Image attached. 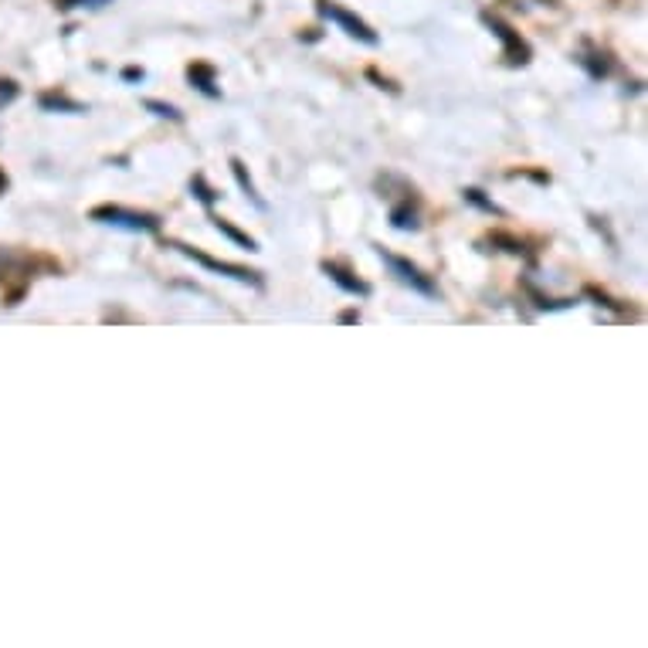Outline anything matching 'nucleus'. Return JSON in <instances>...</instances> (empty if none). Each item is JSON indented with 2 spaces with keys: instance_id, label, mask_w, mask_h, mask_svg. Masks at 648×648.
Returning a JSON list of instances; mask_svg holds the SVG:
<instances>
[{
  "instance_id": "f257e3e1",
  "label": "nucleus",
  "mask_w": 648,
  "mask_h": 648,
  "mask_svg": "<svg viewBox=\"0 0 648 648\" xmlns=\"http://www.w3.org/2000/svg\"><path fill=\"white\" fill-rule=\"evenodd\" d=\"M92 221L109 225V228H122V231H136V235H156L160 231V217L146 214V211H130L120 204H102L92 211Z\"/></svg>"
},
{
  "instance_id": "f03ea898",
  "label": "nucleus",
  "mask_w": 648,
  "mask_h": 648,
  "mask_svg": "<svg viewBox=\"0 0 648 648\" xmlns=\"http://www.w3.org/2000/svg\"><path fill=\"white\" fill-rule=\"evenodd\" d=\"M316 11H319V17H326V21H333V25L343 31V35H350L353 41H361V45H371V48H377L381 45V37H377V31H373L363 17H357V14H350L347 7H340L337 0H316Z\"/></svg>"
},
{
  "instance_id": "7ed1b4c3",
  "label": "nucleus",
  "mask_w": 648,
  "mask_h": 648,
  "mask_svg": "<svg viewBox=\"0 0 648 648\" xmlns=\"http://www.w3.org/2000/svg\"><path fill=\"white\" fill-rule=\"evenodd\" d=\"M170 248H173V252H181L183 258H191V262L204 265L207 272H217V276H225V278H235V282H241V286L262 288V276H258V272H252V268H245V265L217 262V258H211V255H204V252H197V248H187V245H181V241H170Z\"/></svg>"
},
{
  "instance_id": "20e7f679",
  "label": "nucleus",
  "mask_w": 648,
  "mask_h": 648,
  "mask_svg": "<svg viewBox=\"0 0 648 648\" xmlns=\"http://www.w3.org/2000/svg\"><path fill=\"white\" fill-rule=\"evenodd\" d=\"M377 255H381V262L391 268V276H394L401 286H408L411 292H418V296H424V299H434V296H438V286L421 272L418 265H411L408 258H397V255L384 252V248H377Z\"/></svg>"
},
{
  "instance_id": "39448f33",
  "label": "nucleus",
  "mask_w": 648,
  "mask_h": 648,
  "mask_svg": "<svg viewBox=\"0 0 648 648\" xmlns=\"http://www.w3.org/2000/svg\"><path fill=\"white\" fill-rule=\"evenodd\" d=\"M482 21H486V27L493 31L499 41H503V58H506V65H513V68H519V65H527L529 61V45L519 37V31H513V27L506 25L503 17H496V14H482Z\"/></svg>"
},
{
  "instance_id": "423d86ee",
  "label": "nucleus",
  "mask_w": 648,
  "mask_h": 648,
  "mask_svg": "<svg viewBox=\"0 0 648 648\" xmlns=\"http://www.w3.org/2000/svg\"><path fill=\"white\" fill-rule=\"evenodd\" d=\"M319 268H323V276L329 278V282H337V286L343 288L347 296H361V299H367V296H371V282H363L361 276H353V272H350V268H343L340 262H323Z\"/></svg>"
},
{
  "instance_id": "0eeeda50",
  "label": "nucleus",
  "mask_w": 648,
  "mask_h": 648,
  "mask_svg": "<svg viewBox=\"0 0 648 648\" xmlns=\"http://www.w3.org/2000/svg\"><path fill=\"white\" fill-rule=\"evenodd\" d=\"M187 82L207 99H221V89H217V72L214 65H204V61H193L191 68H187Z\"/></svg>"
},
{
  "instance_id": "6e6552de",
  "label": "nucleus",
  "mask_w": 648,
  "mask_h": 648,
  "mask_svg": "<svg viewBox=\"0 0 648 648\" xmlns=\"http://www.w3.org/2000/svg\"><path fill=\"white\" fill-rule=\"evenodd\" d=\"M391 225L397 231H418L421 228V211H418V197L414 191H408V197L401 204L391 207Z\"/></svg>"
},
{
  "instance_id": "1a4fd4ad",
  "label": "nucleus",
  "mask_w": 648,
  "mask_h": 648,
  "mask_svg": "<svg viewBox=\"0 0 648 648\" xmlns=\"http://www.w3.org/2000/svg\"><path fill=\"white\" fill-rule=\"evenodd\" d=\"M37 106L45 109V112H68V116H82V112H89V106L75 102V99H68L65 92H41Z\"/></svg>"
},
{
  "instance_id": "9d476101",
  "label": "nucleus",
  "mask_w": 648,
  "mask_h": 648,
  "mask_svg": "<svg viewBox=\"0 0 648 648\" xmlns=\"http://www.w3.org/2000/svg\"><path fill=\"white\" fill-rule=\"evenodd\" d=\"M231 173H235V181H238L241 191H245V197H248V201H252V204L258 207V211H265V207H268V204H265L262 197H258V191H255V181H252V177H248V167L241 163L238 156L231 160Z\"/></svg>"
},
{
  "instance_id": "9b49d317",
  "label": "nucleus",
  "mask_w": 648,
  "mask_h": 648,
  "mask_svg": "<svg viewBox=\"0 0 648 648\" xmlns=\"http://www.w3.org/2000/svg\"><path fill=\"white\" fill-rule=\"evenodd\" d=\"M211 225H214V228L221 231L225 238L235 241V245H241V248H248V252H258V245H255V238H248L245 231H238V228H235V225H231V221H225V217H211Z\"/></svg>"
},
{
  "instance_id": "f8f14e48",
  "label": "nucleus",
  "mask_w": 648,
  "mask_h": 648,
  "mask_svg": "<svg viewBox=\"0 0 648 648\" xmlns=\"http://www.w3.org/2000/svg\"><path fill=\"white\" fill-rule=\"evenodd\" d=\"M580 65L591 72V78H608L611 75V58L604 51H591L588 58H580Z\"/></svg>"
},
{
  "instance_id": "ddd939ff",
  "label": "nucleus",
  "mask_w": 648,
  "mask_h": 648,
  "mask_svg": "<svg viewBox=\"0 0 648 648\" xmlns=\"http://www.w3.org/2000/svg\"><path fill=\"white\" fill-rule=\"evenodd\" d=\"M191 193H193V197H197V201H201L204 207H214V204H217V197H221V193H217L214 187H211V183H207L204 177H201V173H197V177L191 181Z\"/></svg>"
},
{
  "instance_id": "4468645a",
  "label": "nucleus",
  "mask_w": 648,
  "mask_h": 648,
  "mask_svg": "<svg viewBox=\"0 0 648 648\" xmlns=\"http://www.w3.org/2000/svg\"><path fill=\"white\" fill-rule=\"evenodd\" d=\"M143 109H150L153 116H160V120H170V122H183V112L177 106H170V102H160V99H146Z\"/></svg>"
},
{
  "instance_id": "2eb2a0df",
  "label": "nucleus",
  "mask_w": 648,
  "mask_h": 648,
  "mask_svg": "<svg viewBox=\"0 0 648 648\" xmlns=\"http://www.w3.org/2000/svg\"><path fill=\"white\" fill-rule=\"evenodd\" d=\"M112 0H55L58 11H96V7H106Z\"/></svg>"
},
{
  "instance_id": "dca6fc26",
  "label": "nucleus",
  "mask_w": 648,
  "mask_h": 648,
  "mask_svg": "<svg viewBox=\"0 0 648 648\" xmlns=\"http://www.w3.org/2000/svg\"><path fill=\"white\" fill-rule=\"evenodd\" d=\"M462 197H465L468 204L482 207L486 214H503V211H499V207H496L493 201H486V197H482V191H472V187H468V191H462Z\"/></svg>"
},
{
  "instance_id": "f3484780",
  "label": "nucleus",
  "mask_w": 648,
  "mask_h": 648,
  "mask_svg": "<svg viewBox=\"0 0 648 648\" xmlns=\"http://www.w3.org/2000/svg\"><path fill=\"white\" fill-rule=\"evenodd\" d=\"M584 292H588V296H594V299H598V306H604V309H614V312H628V309H624V306H618V302H614V299H611V296H608V292H601V288L588 286V288H584Z\"/></svg>"
},
{
  "instance_id": "a211bd4d",
  "label": "nucleus",
  "mask_w": 648,
  "mask_h": 648,
  "mask_svg": "<svg viewBox=\"0 0 648 648\" xmlns=\"http://www.w3.org/2000/svg\"><path fill=\"white\" fill-rule=\"evenodd\" d=\"M14 99H17V85L11 78H0V106H11Z\"/></svg>"
},
{
  "instance_id": "6ab92c4d",
  "label": "nucleus",
  "mask_w": 648,
  "mask_h": 648,
  "mask_svg": "<svg viewBox=\"0 0 648 648\" xmlns=\"http://www.w3.org/2000/svg\"><path fill=\"white\" fill-rule=\"evenodd\" d=\"M146 72L143 68H136V65H130V68H122V82H143Z\"/></svg>"
},
{
  "instance_id": "aec40b11",
  "label": "nucleus",
  "mask_w": 648,
  "mask_h": 648,
  "mask_svg": "<svg viewBox=\"0 0 648 648\" xmlns=\"http://www.w3.org/2000/svg\"><path fill=\"white\" fill-rule=\"evenodd\" d=\"M367 78H373V82L381 85V89H387V92H397V85H391V82H387V78H381V75L373 72V68H371V72H367Z\"/></svg>"
},
{
  "instance_id": "412c9836",
  "label": "nucleus",
  "mask_w": 648,
  "mask_h": 648,
  "mask_svg": "<svg viewBox=\"0 0 648 648\" xmlns=\"http://www.w3.org/2000/svg\"><path fill=\"white\" fill-rule=\"evenodd\" d=\"M340 323H361V312H357V309L340 312Z\"/></svg>"
},
{
  "instance_id": "4be33fe9",
  "label": "nucleus",
  "mask_w": 648,
  "mask_h": 648,
  "mask_svg": "<svg viewBox=\"0 0 648 648\" xmlns=\"http://www.w3.org/2000/svg\"><path fill=\"white\" fill-rule=\"evenodd\" d=\"M4 187H7V177H4V173H0V191H4Z\"/></svg>"
}]
</instances>
